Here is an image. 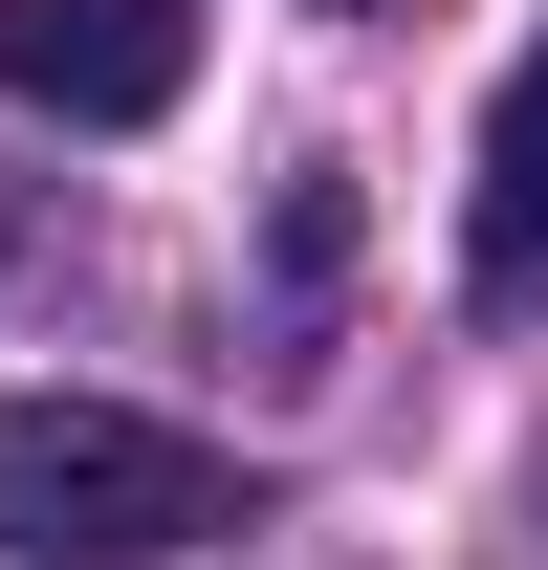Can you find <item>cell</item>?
<instances>
[{
  "label": "cell",
  "mask_w": 548,
  "mask_h": 570,
  "mask_svg": "<svg viewBox=\"0 0 548 570\" xmlns=\"http://www.w3.org/2000/svg\"><path fill=\"white\" fill-rule=\"evenodd\" d=\"M0 88L67 132H154L198 88V0H0Z\"/></svg>",
  "instance_id": "2"
},
{
  "label": "cell",
  "mask_w": 548,
  "mask_h": 570,
  "mask_svg": "<svg viewBox=\"0 0 548 570\" xmlns=\"http://www.w3.org/2000/svg\"><path fill=\"white\" fill-rule=\"evenodd\" d=\"M242 527V461L133 395H0V549L22 570H176Z\"/></svg>",
  "instance_id": "1"
},
{
  "label": "cell",
  "mask_w": 548,
  "mask_h": 570,
  "mask_svg": "<svg viewBox=\"0 0 548 570\" xmlns=\"http://www.w3.org/2000/svg\"><path fill=\"white\" fill-rule=\"evenodd\" d=\"M330 22H395V0H330Z\"/></svg>",
  "instance_id": "4"
},
{
  "label": "cell",
  "mask_w": 548,
  "mask_h": 570,
  "mask_svg": "<svg viewBox=\"0 0 548 570\" xmlns=\"http://www.w3.org/2000/svg\"><path fill=\"white\" fill-rule=\"evenodd\" d=\"M482 285H548V45L482 110Z\"/></svg>",
  "instance_id": "3"
}]
</instances>
